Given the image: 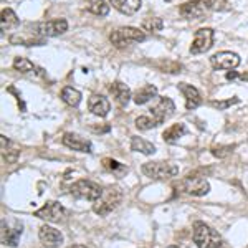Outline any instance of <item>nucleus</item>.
<instances>
[{
  "mask_svg": "<svg viewBox=\"0 0 248 248\" xmlns=\"http://www.w3.org/2000/svg\"><path fill=\"white\" fill-rule=\"evenodd\" d=\"M192 238L194 243L199 248H222L223 242L218 232H215L212 227L205 225L203 222L194 223V232H192Z\"/></svg>",
  "mask_w": 248,
  "mask_h": 248,
  "instance_id": "f257e3e1",
  "label": "nucleus"
},
{
  "mask_svg": "<svg viewBox=\"0 0 248 248\" xmlns=\"http://www.w3.org/2000/svg\"><path fill=\"white\" fill-rule=\"evenodd\" d=\"M121 201H123V192L118 187H109V189L103 190V195L94 202L93 210L98 215H108L121 203Z\"/></svg>",
  "mask_w": 248,
  "mask_h": 248,
  "instance_id": "f03ea898",
  "label": "nucleus"
},
{
  "mask_svg": "<svg viewBox=\"0 0 248 248\" xmlns=\"http://www.w3.org/2000/svg\"><path fill=\"white\" fill-rule=\"evenodd\" d=\"M109 40L114 46L123 48L127 46L129 43H141L146 40V33L139 29H134V27H121V29L114 30L113 33L109 35Z\"/></svg>",
  "mask_w": 248,
  "mask_h": 248,
  "instance_id": "7ed1b4c3",
  "label": "nucleus"
},
{
  "mask_svg": "<svg viewBox=\"0 0 248 248\" xmlns=\"http://www.w3.org/2000/svg\"><path fill=\"white\" fill-rule=\"evenodd\" d=\"M70 194L77 199H81V201L96 202L103 195V189L93 181L81 179V181L75 182L73 186L70 187Z\"/></svg>",
  "mask_w": 248,
  "mask_h": 248,
  "instance_id": "20e7f679",
  "label": "nucleus"
},
{
  "mask_svg": "<svg viewBox=\"0 0 248 248\" xmlns=\"http://www.w3.org/2000/svg\"><path fill=\"white\" fill-rule=\"evenodd\" d=\"M142 174L155 181H167L179 174V167L169 162H146L142 166Z\"/></svg>",
  "mask_w": 248,
  "mask_h": 248,
  "instance_id": "39448f33",
  "label": "nucleus"
},
{
  "mask_svg": "<svg viewBox=\"0 0 248 248\" xmlns=\"http://www.w3.org/2000/svg\"><path fill=\"white\" fill-rule=\"evenodd\" d=\"M179 187H181L182 192L189 195H194V197H203L210 192V184L205 177L202 175H195L190 174L187 177H184L181 182H179Z\"/></svg>",
  "mask_w": 248,
  "mask_h": 248,
  "instance_id": "423d86ee",
  "label": "nucleus"
},
{
  "mask_svg": "<svg viewBox=\"0 0 248 248\" xmlns=\"http://www.w3.org/2000/svg\"><path fill=\"white\" fill-rule=\"evenodd\" d=\"M31 33L38 35V37H58V35L65 33L68 30V22L63 18H57V20H48V22H42V23H35Z\"/></svg>",
  "mask_w": 248,
  "mask_h": 248,
  "instance_id": "0eeeda50",
  "label": "nucleus"
},
{
  "mask_svg": "<svg viewBox=\"0 0 248 248\" xmlns=\"http://www.w3.org/2000/svg\"><path fill=\"white\" fill-rule=\"evenodd\" d=\"M210 9V0H192V2H186L181 5L179 14L187 20H201L202 17H205Z\"/></svg>",
  "mask_w": 248,
  "mask_h": 248,
  "instance_id": "6e6552de",
  "label": "nucleus"
},
{
  "mask_svg": "<svg viewBox=\"0 0 248 248\" xmlns=\"http://www.w3.org/2000/svg\"><path fill=\"white\" fill-rule=\"evenodd\" d=\"M214 43V30L212 29H199L195 31L194 42L190 45V53L192 55H201L205 53L212 48Z\"/></svg>",
  "mask_w": 248,
  "mask_h": 248,
  "instance_id": "1a4fd4ad",
  "label": "nucleus"
},
{
  "mask_svg": "<svg viewBox=\"0 0 248 248\" xmlns=\"http://www.w3.org/2000/svg\"><path fill=\"white\" fill-rule=\"evenodd\" d=\"M174 111H175L174 101H172L170 98H167V96H162V98H159V101L149 109V114L153 116L155 119V123L161 126L166 119H169L170 116L174 114Z\"/></svg>",
  "mask_w": 248,
  "mask_h": 248,
  "instance_id": "9d476101",
  "label": "nucleus"
},
{
  "mask_svg": "<svg viewBox=\"0 0 248 248\" xmlns=\"http://www.w3.org/2000/svg\"><path fill=\"white\" fill-rule=\"evenodd\" d=\"M65 215H66V210L63 209L62 203H58L55 201L46 202L42 209H38L35 212V217L46 220V222H60V220H63Z\"/></svg>",
  "mask_w": 248,
  "mask_h": 248,
  "instance_id": "9b49d317",
  "label": "nucleus"
},
{
  "mask_svg": "<svg viewBox=\"0 0 248 248\" xmlns=\"http://www.w3.org/2000/svg\"><path fill=\"white\" fill-rule=\"evenodd\" d=\"M210 65L215 70H233L240 65V57L233 51H218L210 58Z\"/></svg>",
  "mask_w": 248,
  "mask_h": 248,
  "instance_id": "f8f14e48",
  "label": "nucleus"
},
{
  "mask_svg": "<svg viewBox=\"0 0 248 248\" xmlns=\"http://www.w3.org/2000/svg\"><path fill=\"white\" fill-rule=\"evenodd\" d=\"M63 144H65L66 147H70V149L73 151H78V153H93V146H91V142L88 141V139L81 138L79 134H75V133H66L63 136Z\"/></svg>",
  "mask_w": 248,
  "mask_h": 248,
  "instance_id": "ddd939ff",
  "label": "nucleus"
},
{
  "mask_svg": "<svg viewBox=\"0 0 248 248\" xmlns=\"http://www.w3.org/2000/svg\"><path fill=\"white\" fill-rule=\"evenodd\" d=\"M38 237H40V242L48 248L60 247L63 243L62 232L53 229V227H50V225H43L38 232Z\"/></svg>",
  "mask_w": 248,
  "mask_h": 248,
  "instance_id": "4468645a",
  "label": "nucleus"
},
{
  "mask_svg": "<svg viewBox=\"0 0 248 248\" xmlns=\"http://www.w3.org/2000/svg\"><path fill=\"white\" fill-rule=\"evenodd\" d=\"M179 91L184 94V98H186V108L187 109H197L199 106H201L202 103V96L199 93V90L195 86L192 85H187V83H179L177 85Z\"/></svg>",
  "mask_w": 248,
  "mask_h": 248,
  "instance_id": "2eb2a0df",
  "label": "nucleus"
},
{
  "mask_svg": "<svg viewBox=\"0 0 248 248\" xmlns=\"http://www.w3.org/2000/svg\"><path fill=\"white\" fill-rule=\"evenodd\" d=\"M88 109H90L94 116L106 118L111 109V106H109V101H108L103 94H93L90 99H88Z\"/></svg>",
  "mask_w": 248,
  "mask_h": 248,
  "instance_id": "dca6fc26",
  "label": "nucleus"
},
{
  "mask_svg": "<svg viewBox=\"0 0 248 248\" xmlns=\"http://www.w3.org/2000/svg\"><path fill=\"white\" fill-rule=\"evenodd\" d=\"M109 91H111V94L114 96V99L118 101L119 106H126L127 103H129V99L133 98V96H131L129 86L124 85L121 81H114L113 85L109 86Z\"/></svg>",
  "mask_w": 248,
  "mask_h": 248,
  "instance_id": "f3484780",
  "label": "nucleus"
},
{
  "mask_svg": "<svg viewBox=\"0 0 248 248\" xmlns=\"http://www.w3.org/2000/svg\"><path fill=\"white\" fill-rule=\"evenodd\" d=\"M22 237V225L20 223H15L14 229H9L2 223V243L3 245H9V247H17L18 245V240Z\"/></svg>",
  "mask_w": 248,
  "mask_h": 248,
  "instance_id": "a211bd4d",
  "label": "nucleus"
},
{
  "mask_svg": "<svg viewBox=\"0 0 248 248\" xmlns=\"http://www.w3.org/2000/svg\"><path fill=\"white\" fill-rule=\"evenodd\" d=\"M109 3L124 15H134L141 9V0H109Z\"/></svg>",
  "mask_w": 248,
  "mask_h": 248,
  "instance_id": "6ab92c4d",
  "label": "nucleus"
},
{
  "mask_svg": "<svg viewBox=\"0 0 248 248\" xmlns=\"http://www.w3.org/2000/svg\"><path fill=\"white\" fill-rule=\"evenodd\" d=\"M155 94H157V88L154 85H144L139 88V90H136V93L133 94V99L136 105H146V103H149L153 98H155Z\"/></svg>",
  "mask_w": 248,
  "mask_h": 248,
  "instance_id": "aec40b11",
  "label": "nucleus"
},
{
  "mask_svg": "<svg viewBox=\"0 0 248 248\" xmlns=\"http://www.w3.org/2000/svg\"><path fill=\"white\" fill-rule=\"evenodd\" d=\"M184 134H187V127H186V124H182V123H177V124H172L170 127H167L166 131L162 133V139L166 142H175V141H179V139L182 138Z\"/></svg>",
  "mask_w": 248,
  "mask_h": 248,
  "instance_id": "412c9836",
  "label": "nucleus"
},
{
  "mask_svg": "<svg viewBox=\"0 0 248 248\" xmlns=\"http://www.w3.org/2000/svg\"><path fill=\"white\" fill-rule=\"evenodd\" d=\"M131 151L134 153H141V154H146V155H151L155 153V146L153 142L146 141L142 138H138V136H133L131 138Z\"/></svg>",
  "mask_w": 248,
  "mask_h": 248,
  "instance_id": "4be33fe9",
  "label": "nucleus"
},
{
  "mask_svg": "<svg viewBox=\"0 0 248 248\" xmlns=\"http://www.w3.org/2000/svg\"><path fill=\"white\" fill-rule=\"evenodd\" d=\"M62 99L66 103L68 106L71 108H77L79 105V101H81V93H79L78 90H75V88L71 86H65L62 91Z\"/></svg>",
  "mask_w": 248,
  "mask_h": 248,
  "instance_id": "5701e85b",
  "label": "nucleus"
},
{
  "mask_svg": "<svg viewBox=\"0 0 248 248\" xmlns=\"http://www.w3.org/2000/svg\"><path fill=\"white\" fill-rule=\"evenodd\" d=\"M20 23V20L12 9H3L2 10V31L17 29Z\"/></svg>",
  "mask_w": 248,
  "mask_h": 248,
  "instance_id": "b1692460",
  "label": "nucleus"
},
{
  "mask_svg": "<svg viewBox=\"0 0 248 248\" xmlns=\"http://www.w3.org/2000/svg\"><path fill=\"white\" fill-rule=\"evenodd\" d=\"M86 10H90L94 15H99V17H106L109 14V5L105 0H86Z\"/></svg>",
  "mask_w": 248,
  "mask_h": 248,
  "instance_id": "393cba45",
  "label": "nucleus"
},
{
  "mask_svg": "<svg viewBox=\"0 0 248 248\" xmlns=\"http://www.w3.org/2000/svg\"><path fill=\"white\" fill-rule=\"evenodd\" d=\"M103 167H105L106 170H109V172H113V174H116L118 177H123L124 174H127V167L126 166H123L121 162L114 161V159H109V157L103 159Z\"/></svg>",
  "mask_w": 248,
  "mask_h": 248,
  "instance_id": "a878e982",
  "label": "nucleus"
},
{
  "mask_svg": "<svg viewBox=\"0 0 248 248\" xmlns=\"http://www.w3.org/2000/svg\"><path fill=\"white\" fill-rule=\"evenodd\" d=\"M159 124L155 123V119L153 116H139L138 119H136V127H138L139 131H149L153 129V127H157Z\"/></svg>",
  "mask_w": 248,
  "mask_h": 248,
  "instance_id": "bb28decb",
  "label": "nucleus"
},
{
  "mask_svg": "<svg viewBox=\"0 0 248 248\" xmlns=\"http://www.w3.org/2000/svg\"><path fill=\"white\" fill-rule=\"evenodd\" d=\"M162 27H164V22H162V18H159V17H149L142 22V29L146 31H153V33L161 31Z\"/></svg>",
  "mask_w": 248,
  "mask_h": 248,
  "instance_id": "cd10ccee",
  "label": "nucleus"
},
{
  "mask_svg": "<svg viewBox=\"0 0 248 248\" xmlns=\"http://www.w3.org/2000/svg\"><path fill=\"white\" fill-rule=\"evenodd\" d=\"M14 68L17 71H20V73H30V71L35 70V65L30 62V60L18 57V58L14 60Z\"/></svg>",
  "mask_w": 248,
  "mask_h": 248,
  "instance_id": "c85d7f7f",
  "label": "nucleus"
},
{
  "mask_svg": "<svg viewBox=\"0 0 248 248\" xmlns=\"http://www.w3.org/2000/svg\"><path fill=\"white\" fill-rule=\"evenodd\" d=\"M2 153H3V159L7 162H15L20 155V149L18 147H2Z\"/></svg>",
  "mask_w": 248,
  "mask_h": 248,
  "instance_id": "c756f323",
  "label": "nucleus"
},
{
  "mask_svg": "<svg viewBox=\"0 0 248 248\" xmlns=\"http://www.w3.org/2000/svg\"><path fill=\"white\" fill-rule=\"evenodd\" d=\"M238 101H240L238 98H230V99H225V101H212V106L217 108V109H220V111H223V109H227V108L237 105Z\"/></svg>",
  "mask_w": 248,
  "mask_h": 248,
  "instance_id": "7c9ffc66",
  "label": "nucleus"
},
{
  "mask_svg": "<svg viewBox=\"0 0 248 248\" xmlns=\"http://www.w3.org/2000/svg\"><path fill=\"white\" fill-rule=\"evenodd\" d=\"M232 149H233V146H218V147H212V154L215 155V157H225V155H229L232 153Z\"/></svg>",
  "mask_w": 248,
  "mask_h": 248,
  "instance_id": "2f4dec72",
  "label": "nucleus"
},
{
  "mask_svg": "<svg viewBox=\"0 0 248 248\" xmlns=\"http://www.w3.org/2000/svg\"><path fill=\"white\" fill-rule=\"evenodd\" d=\"M227 79H230V81H233V79H243V81H248V71L247 73H242V75H238V73H227Z\"/></svg>",
  "mask_w": 248,
  "mask_h": 248,
  "instance_id": "473e14b6",
  "label": "nucleus"
},
{
  "mask_svg": "<svg viewBox=\"0 0 248 248\" xmlns=\"http://www.w3.org/2000/svg\"><path fill=\"white\" fill-rule=\"evenodd\" d=\"M70 248H88L85 245H73V247H70Z\"/></svg>",
  "mask_w": 248,
  "mask_h": 248,
  "instance_id": "72a5a7b5",
  "label": "nucleus"
},
{
  "mask_svg": "<svg viewBox=\"0 0 248 248\" xmlns=\"http://www.w3.org/2000/svg\"><path fill=\"white\" fill-rule=\"evenodd\" d=\"M167 248H181V247H175V245H170V247H167Z\"/></svg>",
  "mask_w": 248,
  "mask_h": 248,
  "instance_id": "f704fd0d",
  "label": "nucleus"
},
{
  "mask_svg": "<svg viewBox=\"0 0 248 248\" xmlns=\"http://www.w3.org/2000/svg\"><path fill=\"white\" fill-rule=\"evenodd\" d=\"M166 2H172V0H166Z\"/></svg>",
  "mask_w": 248,
  "mask_h": 248,
  "instance_id": "c9c22d12",
  "label": "nucleus"
}]
</instances>
